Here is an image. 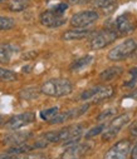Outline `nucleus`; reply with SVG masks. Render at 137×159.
<instances>
[{
  "label": "nucleus",
  "mask_w": 137,
  "mask_h": 159,
  "mask_svg": "<svg viewBox=\"0 0 137 159\" xmlns=\"http://www.w3.org/2000/svg\"><path fill=\"white\" fill-rule=\"evenodd\" d=\"M83 133V125L81 124H73L69 127H66L61 130H54L49 132L47 134H44V140H47L48 143H76Z\"/></svg>",
  "instance_id": "1"
},
{
  "label": "nucleus",
  "mask_w": 137,
  "mask_h": 159,
  "mask_svg": "<svg viewBox=\"0 0 137 159\" xmlns=\"http://www.w3.org/2000/svg\"><path fill=\"white\" fill-rule=\"evenodd\" d=\"M73 90V85L68 79H51L43 83L40 87V93L49 97H66L71 94Z\"/></svg>",
  "instance_id": "2"
},
{
  "label": "nucleus",
  "mask_w": 137,
  "mask_h": 159,
  "mask_svg": "<svg viewBox=\"0 0 137 159\" xmlns=\"http://www.w3.org/2000/svg\"><path fill=\"white\" fill-rule=\"evenodd\" d=\"M115 94V88L112 85H102V87H93L87 89L82 93V100H91L93 103H101L102 100L110 99Z\"/></svg>",
  "instance_id": "3"
},
{
  "label": "nucleus",
  "mask_w": 137,
  "mask_h": 159,
  "mask_svg": "<svg viewBox=\"0 0 137 159\" xmlns=\"http://www.w3.org/2000/svg\"><path fill=\"white\" fill-rule=\"evenodd\" d=\"M136 49H137V42L135 39H127V40L118 44L108 53V59L112 61L122 60V59L130 57Z\"/></svg>",
  "instance_id": "4"
},
{
  "label": "nucleus",
  "mask_w": 137,
  "mask_h": 159,
  "mask_svg": "<svg viewBox=\"0 0 137 159\" xmlns=\"http://www.w3.org/2000/svg\"><path fill=\"white\" fill-rule=\"evenodd\" d=\"M128 122H130V114H121V115L116 116L115 119H112V122L102 132V139L103 140H111V139H113L120 133V130Z\"/></svg>",
  "instance_id": "5"
},
{
  "label": "nucleus",
  "mask_w": 137,
  "mask_h": 159,
  "mask_svg": "<svg viewBox=\"0 0 137 159\" xmlns=\"http://www.w3.org/2000/svg\"><path fill=\"white\" fill-rule=\"evenodd\" d=\"M116 39H117L116 31H113L111 29L102 30V31L95 34V36L92 38V40H91V49H93V50L103 49L107 45L112 44Z\"/></svg>",
  "instance_id": "6"
},
{
  "label": "nucleus",
  "mask_w": 137,
  "mask_h": 159,
  "mask_svg": "<svg viewBox=\"0 0 137 159\" xmlns=\"http://www.w3.org/2000/svg\"><path fill=\"white\" fill-rule=\"evenodd\" d=\"M130 150H131V142L127 139L120 140L106 152L103 159H127Z\"/></svg>",
  "instance_id": "7"
},
{
  "label": "nucleus",
  "mask_w": 137,
  "mask_h": 159,
  "mask_svg": "<svg viewBox=\"0 0 137 159\" xmlns=\"http://www.w3.org/2000/svg\"><path fill=\"white\" fill-rule=\"evenodd\" d=\"M98 14L95 10H84L74 14L71 18V25L74 28H86L98 20Z\"/></svg>",
  "instance_id": "8"
},
{
  "label": "nucleus",
  "mask_w": 137,
  "mask_h": 159,
  "mask_svg": "<svg viewBox=\"0 0 137 159\" xmlns=\"http://www.w3.org/2000/svg\"><path fill=\"white\" fill-rule=\"evenodd\" d=\"M116 28L122 34H131L137 28V19L131 13H123L116 19Z\"/></svg>",
  "instance_id": "9"
},
{
  "label": "nucleus",
  "mask_w": 137,
  "mask_h": 159,
  "mask_svg": "<svg viewBox=\"0 0 137 159\" xmlns=\"http://www.w3.org/2000/svg\"><path fill=\"white\" fill-rule=\"evenodd\" d=\"M34 120H35V114L33 111H27V113L18 114L13 116L12 119H9L7 123V127L12 130H17V129H20L23 127L32 124Z\"/></svg>",
  "instance_id": "10"
},
{
  "label": "nucleus",
  "mask_w": 137,
  "mask_h": 159,
  "mask_svg": "<svg viewBox=\"0 0 137 159\" xmlns=\"http://www.w3.org/2000/svg\"><path fill=\"white\" fill-rule=\"evenodd\" d=\"M88 108H89L88 104H83V105H81V107H78V108H76V109L68 110V111H66V113H58L57 115H54V116L51 119L49 123H51V124H59V123H63V122H66V120L76 119V118L81 116L82 114H84V113L88 110Z\"/></svg>",
  "instance_id": "11"
},
{
  "label": "nucleus",
  "mask_w": 137,
  "mask_h": 159,
  "mask_svg": "<svg viewBox=\"0 0 137 159\" xmlns=\"http://www.w3.org/2000/svg\"><path fill=\"white\" fill-rule=\"evenodd\" d=\"M42 25L47 28H59L66 23V18L63 15H58L52 10H47L40 15Z\"/></svg>",
  "instance_id": "12"
},
{
  "label": "nucleus",
  "mask_w": 137,
  "mask_h": 159,
  "mask_svg": "<svg viewBox=\"0 0 137 159\" xmlns=\"http://www.w3.org/2000/svg\"><path fill=\"white\" fill-rule=\"evenodd\" d=\"M91 149L88 143H81V144H74L64 150L62 154V159H79L83 157L88 150Z\"/></svg>",
  "instance_id": "13"
},
{
  "label": "nucleus",
  "mask_w": 137,
  "mask_h": 159,
  "mask_svg": "<svg viewBox=\"0 0 137 159\" xmlns=\"http://www.w3.org/2000/svg\"><path fill=\"white\" fill-rule=\"evenodd\" d=\"M92 31L88 30V29H84V28H76V29H72V30H67L63 35H62V39L66 42H74V40H82V39H86L88 38Z\"/></svg>",
  "instance_id": "14"
},
{
  "label": "nucleus",
  "mask_w": 137,
  "mask_h": 159,
  "mask_svg": "<svg viewBox=\"0 0 137 159\" xmlns=\"http://www.w3.org/2000/svg\"><path fill=\"white\" fill-rule=\"evenodd\" d=\"M30 133H27V132H14L9 135H7L4 138V143L5 144H9V145H19V144H23L25 143L29 138H30Z\"/></svg>",
  "instance_id": "15"
},
{
  "label": "nucleus",
  "mask_w": 137,
  "mask_h": 159,
  "mask_svg": "<svg viewBox=\"0 0 137 159\" xmlns=\"http://www.w3.org/2000/svg\"><path fill=\"white\" fill-rule=\"evenodd\" d=\"M123 73V68L115 65V66H110L107 69H105L101 74H100V79L102 82H111L113 79L118 78L121 74Z\"/></svg>",
  "instance_id": "16"
},
{
  "label": "nucleus",
  "mask_w": 137,
  "mask_h": 159,
  "mask_svg": "<svg viewBox=\"0 0 137 159\" xmlns=\"http://www.w3.org/2000/svg\"><path fill=\"white\" fill-rule=\"evenodd\" d=\"M93 59H95V58H93L92 55H86V57H82V58H79V59L74 60V61L71 64L69 69H71V71H73V73L79 71V70H82V69L87 68L89 64H92Z\"/></svg>",
  "instance_id": "17"
},
{
  "label": "nucleus",
  "mask_w": 137,
  "mask_h": 159,
  "mask_svg": "<svg viewBox=\"0 0 137 159\" xmlns=\"http://www.w3.org/2000/svg\"><path fill=\"white\" fill-rule=\"evenodd\" d=\"M15 48L10 44H0V63H9L15 54Z\"/></svg>",
  "instance_id": "18"
},
{
  "label": "nucleus",
  "mask_w": 137,
  "mask_h": 159,
  "mask_svg": "<svg viewBox=\"0 0 137 159\" xmlns=\"http://www.w3.org/2000/svg\"><path fill=\"white\" fill-rule=\"evenodd\" d=\"M29 5H30V0H12L9 4V8L12 11L19 13V11L25 10Z\"/></svg>",
  "instance_id": "19"
},
{
  "label": "nucleus",
  "mask_w": 137,
  "mask_h": 159,
  "mask_svg": "<svg viewBox=\"0 0 137 159\" xmlns=\"http://www.w3.org/2000/svg\"><path fill=\"white\" fill-rule=\"evenodd\" d=\"M39 93H40V90H38L35 87H29L20 92V98H23L25 100H32V99L38 98Z\"/></svg>",
  "instance_id": "20"
},
{
  "label": "nucleus",
  "mask_w": 137,
  "mask_h": 159,
  "mask_svg": "<svg viewBox=\"0 0 137 159\" xmlns=\"http://www.w3.org/2000/svg\"><path fill=\"white\" fill-rule=\"evenodd\" d=\"M33 149H34V147H33V145H28V144L23 143V144H19V145H13V147H10V148L8 149V152H7V153H10V154H15V155H18V154H23V153L30 152V150H33Z\"/></svg>",
  "instance_id": "21"
},
{
  "label": "nucleus",
  "mask_w": 137,
  "mask_h": 159,
  "mask_svg": "<svg viewBox=\"0 0 137 159\" xmlns=\"http://www.w3.org/2000/svg\"><path fill=\"white\" fill-rule=\"evenodd\" d=\"M18 79V75L15 71L5 69V68H0V80L3 82H14Z\"/></svg>",
  "instance_id": "22"
},
{
  "label": "nucleus",
  "mask_w": 137,
  "mask_h": 159,
  "mask_svg": "<svg viewBox=\"0 0 137 159\" xmlns=\"http://www.w3.org/2000/svg\"><path fill=\"white\" fill-rule=\"evenodd\" d=\"M58 107H53V108H49V109H45V110H42L40 111V118L43 120H51V119L58 114Z\"/></svg>",
  "instance_id": "23"
},
{
  "label": "nucleus",
  "mask_w": 137,
  "mask_h": 159,
  "mask_svg": "<svg viewBox=\"0 0 137 159\" xmlns=\"http://www.w3.org/2000/svg\"><path fill=\"white\" fill-rule=\"evenodd\" d=\"M14 25H15L14 19L0 15V30H9V29L14 28Z\"/></svg>",
  "instance_id": "24"
},
{
  "label": "nucleus",
  "mask_w": 137,
  "mask_h": 159,
  "mask_svg": "<svg viewBox=\"0 0 137 159\" xmlns=\"http://www.w3.org/2000/svg\"><path fill=\"white\" fill-rule=\"evenodd\" d=\"M105 128H106V124H100V125H97V127H95V128H92V129H89V130L86 133V138L89 139V138H93V137H96V135H100V134L105 130Z\"/></svg>",
  "instance_id": "25"
},
{
  "label": "nucleus",
  "mask_w": 137,
  "mask_h": 159,
  "mask_svg": "<svg viewBox=\"0 0 137 159\" xmlns=\"http://www.w3.org/2000/svg\"><path fill=\"white\" fill-rule=\"evenodd\" d=\"M117 0H95L93 4L96 8H100V9H105V8H108L111 5H113Z\"/></svg>",
  "instance_id": "26"
},
{
  "label": "nucleus",
  "mask_w": 137,
  "mask_h": 159,
  "mask_svg": "<svg viewBox=\"0 0 137 159\" xmlns=\"http://www.w3.org/2000/svg\"><path fill=\"white\" fill-rule=\"evenodd\" d=\"M67 9H68V4H67V3H59V4H57V5L52 9V11H54V13L58 14V15H63Z\"/></svg>",
  "instance_id": "27"
},
{
  "label": "nucleus",
  "mask_w": 137,
  "mask_h": 159,
  "mask_svg": "<svg viewBox=\"0 0 137 159\" xmlns=\"http://www.w3.org/2000/svg\"><path fill=\"white\" fill-rule=\"evenodd\" d=\"M130 75H131V79L128 80V83L125 84V85H127V87L135 85V83H136V80H137V68L131 69V70H130Z\"/></svg>",
  "instance_id": "28"
},
{
  "label": "nucleus",
  "mask_w": 137,
  "mask_h": 159,
  "mask_svg": "<svg viewBox=\"0 0 137 159\" xmlns=\"http://www.w3.org/2000/svg\"><path fill=\"white\" fill-rule=\"evenodd\" d=\"M116 113V109H108V110H105V111H102L100 115H98V120H105V119H107V118H110L111 115H113Z\"/></svg>",
  "instance_id": "29"
},
{
  "label": "nucleus",
  "mask_w": 137,
  "mask_h": 159,
  "mask_svg": "<svg viewBox=\"0 0 137 159\" xmlns=\"http://www.w3.org/2000/svg\"><path fill=\"white\" fill-rule=\"evenodd\" d=\"M23 159H47V155L43 153H33V154H28Z\"/></svg>",
  "instance_id": "30"
},
{
  "label": "nucleus",
  "mask_w": 137,
  "mask_h": 159,
  "mask_svg": "<svg viewBox=\"0 0 137 159\" xmlns=\"http://www.w3.org/2000/svg\"><path fill=\"white\" fill-rule=\"evenodd\" d=\"M67 2L72 5H83V4H87L89 3L91 0H67Z\"/></svg>",
  "instance_id": "31"
},
{
  "label": "nucleus",
  "mask_w": 137,
  "mask_h": 159,
  "mask_svg": "<svg viewBox=\"0 0 137 159\" xmlns=\"http://www.w3.org/2000/svg\"><path fill=\"white\" fill-rule=\"evenodd\" d=\"M0 159H20V158L18 155H15V154L4 153V154H0Z\"/></svg>",
  "instance_id": "32"
},
{
  "label": "nucleus",
  "mask_w": 137,
  "mask_h": 159,
  "mask_svg": "<svg viewBox=\"0 0 137 159\" xmlns=\"http://www.w3.org/2000/svg\"><path fill=\"white\" fill-rule=\"evenodd\" d=\"M130 133H131L133 137L137 138V122L132 124V127H131V129H130Z\"/></svg>",
  "instance_id": "33"
},
{
  "label": "nucleus",
  "mask_w": 137,
  "mask_h": 159,
  "mask_svg": "<svg viewBox=\"0 0 137 159\" xmlns=\"http://www.w3.org/2000/svg\"><path fill=\"white\" fill-rule=\"evenodd\" d=\"M131 159H137V145L133 148V150L131 152Z\"/></svg>",
  "instance_id": "34"
},
{
  "label": "nucleus",
  "mask_w": 137,
  "mask_h": 159,
  "mask_svg": "<svg viewBox=\"0 0 137 159\" xmlns=\"http://www.w3.org/2000/svg\"><path fill=\"white\" fill-rule=\"evenodd\" d=\"M4 2H8V0H0V3H4Z\"/></svg>",
  "instance_id": "35"
}]
</instances>
